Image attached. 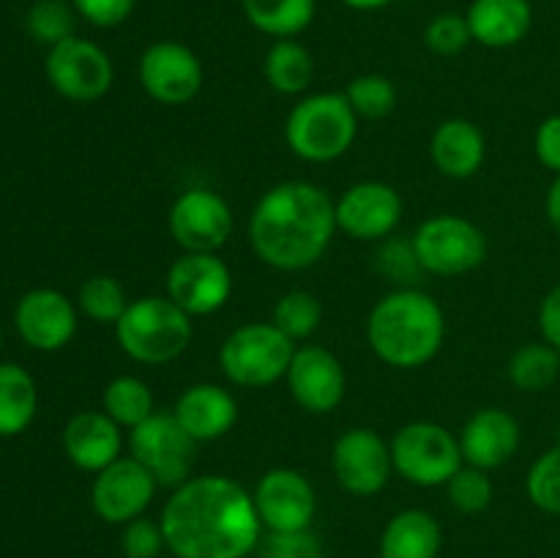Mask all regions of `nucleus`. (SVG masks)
I'll use <instances>...</instances> for the list:
<instances>
[{"mask_svg":"<svg viewBox=\"0 0 560 558\" xmlns=\"http://www.w3.org/2000/svg\"><path fill=\"white\" fill-rule=\"evenodd\" d=\"M233 293V274L213 252H184L167 271V299L186 315H213Z\"/></svg>","mask_w":560,"mask_h":558,"instance_id":"obj_11","label":"nucleus"},{"mask_svg":"<svg viewBox=\"0 0 560 558\" xmlns=\"http://www.w3.org/2000/svg\"><path fill=\"white\" fill-rule=\"evenodd\" d=\"M244 14L266 36L295 38L312 25L317 0H241Z\"/></svg>","mask_w":560,"mask_h":558,"instance_id":"obj_27","label":"nucleus"},{"mask_svg":"<svg viewBox=\"0 0 560 558\" xmlns=\"http://www.w3.org/2000/svg\"><path fill=\"white\" fill-rule=\"evenodd\" d=\"M410 244L421 268L435 277L468 274L487 260V235L479 224L454 213H441L421 222Z\"/></svg>","mask_w":560,"mask_h":558,"instance_id":"obj_8","label":"nucleus"},{"mask_svg":"<svg viewBox=\"0 0 560 558\" xmlns=\"http://www.w3.org/2000/svg\"><path fill=\"white\" fill-rule=\"evenodd\" d=\"M392 463L402 479L419 487L446 485L463 468L459 441L435 421H410L394 435Z\"/></svg>","mask_w":560,"mask_h":558,"instance_id":"obj_7","label":"nucleus"},{"mask_svg":"<svg viewBox=\"0 0 560 558\" xmlns=\"http://www.w3.org/2000/svg\"><path fill=\"white\" fill-rule=\"evenodd\" d=\"M140 85L153 102L180 107L189 104L202 88V63L180 42H156L145 47L137 66Z\"/></svg>","mask_w":560,"mask_h":558,"instance_id":"obj_12","label":"nucleus"},{"mask_svg":"<svg viewBox=\"0 0 560 558\" xmlns=\"http://www.w3.org/2000/svg\"><path fill=\"white\" fill-rule=\"evenodd\" d=\"M38 392L31 372L20 364H0V438L20 435L36 419Z\"/></svg>","mask_w":560,"mask_h":558,"instance_id":"obj_26","label":"nucleus"},{"mask_svg":"<svg viewBox=\"0 0 560 558\" xmlns=\"http://www.w3.org/2000/svg\"><path fill=\"white\" fill-rule=\"evenodd\" d=\"M44 69H47L49 85L71 102H96L113 88L115 80L109 55L98 44L80 36L49 47Z\"/></svg>","mask_w":560,"mask_h":558,"instance_id":"obj_10","label":"nucleus"},{"mask_svg":"<svg viewBox=\"0 0 560 558\" xmlns=\"http://www.w3.org/2000/svg\"><path fill=\"white\" fill-rule=\"evenodd\" d=\"M446 490H448V501H452L454 509H459L463 514H479L485 512L487 507L492 503V481L487 476V470L474 468H459L452 479L446 481Z\"/></svg>","mask_w":560,"mask_h":558,"instance_id":"obj_35","label":"nucleus"},{"mask_svg":"<svg viewBox=\"0 0 560 558\" xmlns=\"http://www.w3.org/2000/svg\"><path fill=\"white\" fill-rule=\"evenodd\" d=\"M539 328L545 334V342L560 350V284L550 290L541 301L539 310Z\"/></svg>","mask_w":560,"mask_h":558,"instance_id":"obj_43","label":"nucleus"},{"mask_svg":"<svg viewBox=\"0 0 560 558\" xmlns=\"http://www.w3.org/2000/svg\"><path fill=\"white\" fill-rule=\"evenodd\" d=\"M260 558H323V547L310 528L268 531L260 542Z\"/></svg>","mask_w":560,"mask_h":558,"instance_id":"obj_37","label":"nucleus"},{"mask_svg":"<svg viewBox=\"0 0 560 558\" xmlns=\"http://www.w3.org/2000/svg\"><path fill=\"white\" fill-rule=\"evenodd\" d=\"M377 266L394 282H413V277L424 271L419 257H416L413 244H405V241H392V244L383 246L381 255H377Z\"/></svg>","mask_w":560,"mask_h":558,"instance_id":"obj_40","label":"nucleus"},{"mask_svg":"<svg viewBox=\"0 0 560 558\" xmlns=\"http://www.w3.org/2000/svg\"><path fill=\"white\" fill-rule=\"evenodd\" d=\"M560 375V350L547 342L523 345L509 361V381L520 392H545Z\"/></svg>","mask_w":560,"mask_h":558,"instance_id":"obj_30","label":"nucleus"},{"mask_svg":"<svg viewBox=\"0 0 560 558\" xmlns=\"http://www.w3.org/2000/svg\"><path fill=\"white\" fill-rule=\"evenodd\" d=\"M14 323L20 337L31 348L52 353V350L66 348L77 334V310L58 290L36 288L20 299Z\"/></svg>","mask_w":560,"mask_h":558,"instance_id":"obj_19","label":"nucleus"},{"mask_svg":"<svg viewBox=\"0 0 560 558\" xmlns=\"http://www.w3.org/2000/svg\"><path fill=\"white\" fill-rule=\"evenodd\" d=\"M0 342H3V328H0Z\"/></svg>","mask_w":560,"mask_h":558,"instance_id":"obj_46","label":"nucleus"},{"mask_svg":"<svg viewBox=\"0 0 560 558\" xmlns=\"http://www.w3.org/2000/svg\"><path fill=\"white\" fill-rule=\"evenodd\" d=\"M487 142L479 126L468 118H448L435 129L430 142V156L446 178L465 181L485 164Z\"/></svg>","mask_w":560,"mask_h":558,"instance_id":"obj_24","label":"nucleus"},{"mask_svg":"<svg viewBox=\"0 0 560 558\" xmlns=\"http://www.w3.org/2000/svg\"><path fill=\"white\" fill-rule=\"evenodd\" d=\"M465 20L474 42L490 49H506L528 36L534 9L528 0H474Z\"/></svg>","mask_w":560,"mask_h":558,"instance_id":"obj_23","label":"nucleus"},{"mask_svg":"<svg viewBox=\"0 0 560 558\" xmlns=\"http://www.w3.org/2000/svg\"><path fill=\"white\" fill-rule=\"evenodd\" d=\"M345 96H348L350 107H353V113L359 118L377 120L386 118L394 109V104H397V88L383 74H359L355 80H350Z\"/></svg>","mask_w":560,"mask_h":558,"instance_id":"obj_34","label":"nucleus"},{"mask_svg":"<svg viewBox=\"0 0 560 558\" xmlns=\"http://www.w3.org/2000/svg\"><path fill=\"white\" fill-rule=\"evenodd\" d=\"M402 197L383 181H361L337 200V228L355 241H381L402 222Z\"/></svg>","mask_w":560,"mask_h":558,"instance_id":"obj_17","label":"nucleus"},{"mask_svg":"<svg viewBox=\"0 0 560 558\" xmlns=\"http://www.w3.org/2000/svg\"><path fill=\"white\" fill-rule=\"evenodd\" d=\"M120 547H124L126 558H156L162 553V547H167L162 523H153L145 514L131 520V523L124 525Z\"/></svg>","mask_w":560,"mask_h":558,"instance_id":"obj_39","label":"nucleus"},{"mask_svg":"<svg viewBox=\"0 0 560 558\" xmlns=\"http://www.w3.org/2000/svg\"><path fill=\"white\" fill-rule=\"evenodd\" d=\"M266 80L282 96H299L310 88L312 74H315V60L310 49L295 38H279L266 55Z\"/></svg>","mask_w":560,"mask_h":558,"instance_id":"obj_28","label":"nucleus"},{"mask_svg":"<svg viewBox=\"0 0 560 558\" xmlns=\"http://www.w3.org/2000/svg\"><path fill=\"white\" fill-rule=\"evenodd\" d=\"M323 321V304L306 290H290L273 306V326L288 334L293 342L312 337Z\"/></svg>","mask_w":560,"mask_h":558,"instance_id":"obj_31","label":"nucleus"},{"mask_svg":"<svg viewBox=\"0 0 560 558\" xmlns=\"http://www.w3.org/2000/svg\"><path fill=\"white\" fill-rule=\"evenodd\" d=\"M446 337V317L432 295L416 288L383 295L366 321V339L381 361L397 370H416L432 361Z\"/></svg>","mask_w":560,"mask_h":558,"instance_id":"obj_3","label":"nucleus"},{"mask_svg":"<svg viewBox=\"0 0 560 558\" xmlns=\"http://www.w3.org/2000/svg\"><path fill=\"white\" fill-rule=\"evenodd\" d=\"M252 498L268 531H306L315 520V487L295 468L268 470Z\"/></svg>","mask_w":560,"mask_h":558,"instance_id":"obj_16","label":"nucleus"},{"mask_svg":"<svg viewBox=\"0 0 560 558\" xmlns=\"http://www.w3.org/2000/svg\"><path fill=\"white\" fill-rule=\"evenodd\" d=\"M293 353L295 342L273 323H246L222 342L219 364L235 386L266 388L288 375Z\"/></svg>","mask_w":560,"mask_h":558,"instance_id":"obj_6","label":"nucleus"},{"mask_svg":"<svg viewBox=\"0 0 560 558\" xmlns=\"http://www.w3.org/2000/svg\"><path fill=\"white\" fill-rule=\"evenodd\" d=\"M120 350L140 364H167L175 361L195 337V323L167 295H142L129 301L115 323Z\"/></svg>","mask_w":560,"mask_h":558,"instance_id":"obj_4","label":"nucleus"},{"mask_svg":"<svg viewBox=\"0 0 560 558\" xmlns=\"http://www.w3.org/2000/svg\"><path fill=\"white\" fill-rule=\"evenodd\" d=\"M441 545L438 520L424 509H405L383 528L381 558H438Z\"/></svg>","mask_w":560,"mask_h":558,"instance_id":"obj_25","label":"nucleus"},{"mask_svg":"<svg viewBox=\"0 0 560 558\" xmlns=\"http://www.w3.org/2000/svg\"><path fill=\"white\" fill-rule=\"evenodd\" d=\"M156 487V479L140 460L118 457L113 465L96 474L91 490L93 512L104 523L126 525L145 514Z\"/></svg>","mask_w":560,"mask_h":558,"instance_id":"obj_15","label":"nucleus"},{"mask_svg":"<svg viewBox=\"0 0 560 558\" xmlns=\"http://www.w3.org/2000/svg\"><path fill=\"white\" fill-rule=\"evenodd\" d=\"M359 135V115L345 93H315L290 109L284 140L304 162H334L345 156Z\"/></svg>","mask_w":560,"mask_h":558,"instance_id":"obj_5","label":"nucleus"},{"mask_svg":"<svg viewBox=\"0 0 560 558\" xmlns=\"http://www.w3.org/2000/svg\"><path fill=\"white\" fill-rule=\"evenodd\" d=\"M424 42L432 53L438 55H457L474 42L470 36L468 20L459 14H441L427 25L424 31Z\"/></svg>","mask_w":560,"mask_h":558,"instance_id":"obj_38","label":"nucleus"},{"mask_svg":"<svg viewBox=\"0 0 560 558\" xmlns=\"http://www.w3.org/2000/svg\"><path fill=\"white\" fill-rule=\"evenodd\" d=\"M331 465L345 492L370 498L381 492L392 476V446L370 427H353L334 443Z\"/></svg>","mask_w":560,"mask_h":558,"instance_id":"obj_14","label":"nucleus"},{"mask_svg":"<svg viewBox=\"0 0 560 558\" xmlns=\"http://www.w3.org/2000/svg\"><path fill=\"white\" fill-rule=\"evenodd\" d=\"M342 3L355 11H377V9H386V5L394 3V0H342Z\"/></svg>","mask_w":560,"mask_h":558,"instance_id":"obj_45","label":"nucleus"},{"mask_svg":"<svg viewBox=\"0 0 560 558\" xmlns=\"http://www.w3.org/2000/svg\"><path fill=\"white\" fill-rule=\"evenodd\" d=\"M528 498L547 514H560V443L547 449L528 470Z\"/></svg>","mask_w":560,"mask_h":558,"instance_id":"obj_36","label":"nucleus"},{"mask_svg":"<svg viewBox=\"0 0 560 558\" xmlns=\"http://www.w3.org/2000/svg\"><path fill=\"white\" fill-rule=\"evenodd\" d=\"M77 14L96 27H115L129 20L135 0H71Z\"/></svg>","mask_w":560,"mask_h":558,"instance_id":"obj_41","label":"nucleus"},{"mask_svg":"<svg viewBox=\"0 0 560 558\" xmlns=\"http://www.w3.org/2000/svg\"><path fill=\"white\" fill-rule=\"evenodd\" d=\"M104 414L115 421L118 427H129L135 430L145 419H151L153 410V394L145 381L135 375H120L107 383L104 388Z\"/></svg>","mask_w":560,"mask_h":558,"instance_id":"obj_29","label":"nucleus"},{"mask_svg":"<svg viewBox=\"0 0 560 558\" xmlns=\"http://www.w3.org/2000/svg\"><path fill=\"white\" fill-rule=\"evenodd\" d=\"M77 27V11L69 5V0H36L27 11V31L38 44H55L66 42L74 36Z\"/></svg>","mask_w":560,"mask_h":558,"instance_id":"obj_32","label":"nucleus"},{"mask_svg":"<svg viewBox=\"0 0 560 558\" xmlns=\"http://www.w3.org/2000/svg\"><path fill=\"white\" fill-rule=\"evenodd\" d=\"M120 449H124L120 427L104 410H82L71 416L63 430L66 457L82 470L98 474L120 457Z\"/></svg>","mask_w":560,"mask_h":558,"instance_id":"obj_22","label":"nucleus"},{"mask_svg":"<svg viewBox=\"0 0 560 558\" xmlns=\"http://www.w3.org/2000/svg\"><path fill=\"white\" fill-rule=\"evenodd\" d=\"M167 547L178 558H246L260 545L255 498L230 476H191L162 512Z\"/></svg>","mask_w":560,"mask_h":558,"instance_id":"obj_1","label":"nucleus"},{"mask_svg":"<svg viewBox=\"0 0 560 558\" xmlns=\"http://www.w3.org/2000/svg\"><path fill=\"white\" fill-rule=\"evenodd\" d=\"M523 430L520 421L503 408H481L465 421L459 432L463 460L474 468L492 470L506 465L517 454Z\"/></svg>","mask_w":560,"mask_h":558,"instance_id":"obj_20","label":"nucleus"},{"mask_svg":"<svg viewBox=\"0 0 560 558\" xmlns=\"http://www.w3.org/2000/svg\"><path fill=\"white\" fill-rule=\"evenodd\" d=\"M534 148L539 162L560 175V115H550L547 120H541L534 137Z\"/></svg>","mask_w":560,"mask_h":558,"instance_id":"obj_42","label":"nucleus"},{"mask_svg":"<svg viewBox=\"0 0 560 558\" xmlns=\"http://www.w3.org/2000/svg\"><path fill=\"white\" fill-rule=\"evenodd\" d=\"M173 416L197 443L228 435L238 421V403L217 383H195L175 403Z\"/></svg>","mask_w":560,"mask_h":558,"instance_id":"obj_21","label":"nucleus"},{"mask_svg":"<svg viewBox=\"0 0 560 558\" xmlns=\"http://www.w3.org/2000/svg\"><path fill=\"white\" fill-rule=\"evenodd\" d=\"M77 301H80V310L96 323H118L126 306H129L124 284L115 277H107V274H96V277L85 279Z\"/></svg>","mask_w":560,"mask_h":558,"instance_id":"obj_33","label":"nucleus"},{"mask_svg":"<svg viewBox=\"0 0 560 558\" xmlns=\"http://www.w3.org/2000/svg\"><path fill=\"white\" fill-rule=\"evenodd\" d=\"M547 219L560 233V175H556L550 191H547Z\"/></svg>","mask_w":560,"mask_h":558,"instance_id":"obj_44","label":"nucleus"},{"mask_svg":"<svg viewBox=\"0 0 560 558\" xmlns=\"http://www.w3.org/2000/svg\"><path fill=\"white\" fill-rule=\"evenodd\" d=\"M131 457L153 474L156 485L180 487L191 479L197 441L178 425L173 414H153L129 435Z\"/></svg>","mask_w":560,"mask_h":558,"instance_id":"obj_9","label":"nucleus"},{"mask_svg":"<svg viewBox=\"0 0 560 558\" xmlns=\"http://www.w3.org/2000/svg\"><path fill=\"white\" fill-rule=\"evenodd\" d=\"M337 228V202L310 181H284L257 200L249 217L255 255L279 271H301L326 255Z\"/></svg>","mask_w":560,"mask_h":558,"instance_id":"obj_2","label":"nucleus"},{"mask_svg":"<svg viewBox=\"0 0 560 558\" xmlns=\"http://www.w3.org/2000/svg\"><path fill=\"white\" fill-rule=\"evenodd\" d=\"M170 233L184 252L217 255L233 235V211L222 195L195 186L178 195L170 208Z\"/></svg>","mask_w":560,"mask_h":558,"instance_id":"obj_13","label":"nucleus"},{"mask_svg":"<svg viewBox=\"0 0 560 558\" xmlns=\"http://www.w3.org/2000/svg\"><path fill=\"white\" fill-rule=\"evenodd\" d=\"M288 386L295 403L310 414H331L342 405L348 377L345 367L331 350L320 345H304L295 348L293 361L288 370Z\"/></svg>","mask_w":560,"mask_h":558,"instance_id":"obj_18","label":"nucleus"}]
</instances>
